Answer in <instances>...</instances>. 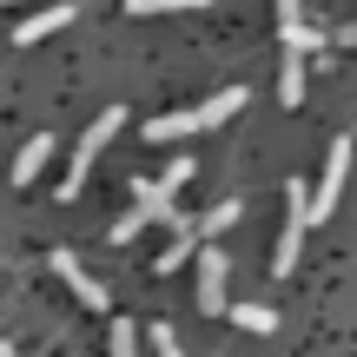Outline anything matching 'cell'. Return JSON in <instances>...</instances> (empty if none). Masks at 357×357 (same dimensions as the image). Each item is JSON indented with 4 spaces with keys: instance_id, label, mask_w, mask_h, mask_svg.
Instances as JSON below:
<instances>
[{
    "instance_id": "6da1fadb",
    "label": "cell",
    "mask_w": 357,
    "mask_h": 357,
    "mask_svg": "<svg viewBox=\"0 0 357 357\" xmlns=\"http://www.w3.org/2000/svg\"><path fill=\"white\" fill-rule=\"evenodd\" d=\"M119 126H126V113H119V106H106V113L93 119L86 132H79V153H73V166H66V185H60V199H79V185H86V172H93V159L106 153V139H113Z\"/></svg>"
},
{
    "instance_id": "7402d4cb",
    "label": "cell",
    "mask_w": 357,
    "mask_h": 357,
    "mask_svg": "<svg viewBox=\"0 0 357 357\" xmlns=\"http://www.w3.org/2000/svg\"><path fill=\"white\" fill-rule=\"evenodd\" d=\"M7 7H26V0H7Z\"/></svg>"
},
{
    "instance_id": "d6986e66",
    "label": "cell",
    "mask_w": 357,
    "mask_h": 357,
    "mask_svg": "<svg viewBox=\"0 0 357 357\" xmlns=\"http://www.w3.org/2000/svg\"><path fill=\"white\" fill-rule=\"evenodd\" d=\"M185 178H192V159H172V166L159 172V185H166V192H178V185H185Z\"/></svg>"
},
{
    "instance_id": "ffe728a7",
    "label": "cell",
    "mask_w": 357,
    "mask_h": 357,
    "mask_svg": "<svg viewBox=\"0 0 357 357\" xmlns=\"http://www.w3.org/2000/svg\"><path fill=\"white\" fill-rule=\"evenodd\" d=\"M153 351L159 357H185V351H178V337H172V324H153Z\"/></svg>"
},
{
    "instance_id": "2e32d148",
    "label": "cell",
    "mask_w": 357,
    "mask_h": 357,
    "mask_svg": "<svg viewBox=\"0 0 357 357\" xmlns=\"http://www.w3.org/2000/svg\"><path fill=\"white\" fill-rule=\"evenodd\" d=\"M146 225H153V212H146V205H132V212H126V218L113 225V245H132V238H139Z\"/></svg>"
},
{
    "instance_id": "7a4b0ae2",
    "label": "cell",
    "mask_w": 357,
    "mask_h": 357,
    "mask_svg": "<svg viewBox=\"0 0 357 357\" xmlns=\"http://www.w3.org/2000/svg\"><path fill=\"white\" fill-rule=\"evenodd\" d=\"M284 205H291V212H284V231H278V258H271V271H278V278L298 265V245H305V225H311V192L291 178V185H284Z\"/></svg>"
},
{
    "instance_id": "3957f363",
    "label": "cell",
    "mask_w": 357,
    "mask_h": 357,
    "mask_svg": "<svg viewBox=\"0 0 357 357\" xmlns=\"http://www.w3.org/2000/svg\"><path fill=\"white\" fill-rule=\"evenodd\" d=\"M199 311H205V318H218V311L231 318V298H225V252H218V245H205V252H199Z\"/></svg>"
},
{
    "instance_id": "30bf717a",
    "label": "cell",
    "mask_w": 357,
    "mask_h": 357,
    "mask_svg": "<svg viewBox=\"0 0 357 357\" xmlns=\"http://www.w3.org/2000/svg\"><path fill=\"white\" fill-rule=\"evenodd\" d=\"M245 100H252V93H245V86H225V93H212V100H205V106H192V113H199V132H205V126H225V119L238 113Z\"/></svg>"
},
{
    "instance_id": "277c9868",
    "label": "cell",
    "mask_w": 357,
    "mask_h": 357,
    "mask_svg": "<svg viewBox=\"0 0 357 357\" xmlns=\"http://www.w3.org/2000/svg\"><path fill=\"white\" fill-rule=\"evenodd\" d=\"M344 178H351V139H337L331 146V159H324V178H318V199H311V218H331L337 212V192H344Z\"/></svg>"
},
{
    "instance_id": "ba28073f",
    "label": "cell",
    "mask_w": 357,
    "mask_h": 357,
    "mask_svg": "<svg viewBox=\"0 0 357 357\" xmlns=\"http://www.w3.org/2000/svg\"><path fill=\"white\" fill-rule=\"evenodd\" d=\"M192 132H199V113H159V119H146V139L153 146H172V139H192Z\"/></svg>"
},
{
    "instance_id": "5b68a950",
    "label": "cell",
    "mask_w": 357,
    "mask_h": 357,
    "mask_svg": "<svg viewBox=\"0 0 357 357\" xmlns=\"http://www.w3.org/2000/svg\"><path fill=\"white\" fill-rule=\"evenodd\" d=\"M53 278H60V284H66V291H73V298H79V305H93V311H106V284H100V278H93V271H86V265H79V258H73V252H53Z\"/></svg>"
},
{
    "instance_id": "52a82bcc",
    "label": "cell",
    "mask_w": 357,
    "mask_h": 357,
    "mask_svg": "<svg viewBox=\"0 0 357 357\" xmlns=\"http://www.w3.org/2000/svg\"><path fill=\"white\" fill-rule=\"evenodd\" d=\"M47 159H53V132H33V139L20 146V159H13V185H33Z\"/></svg>"
},
{
    "instance_id": "4fadbf2b",
    "label": "cell",
    "mask_w": 357,
    "mask_h": 357,
    "mask_svg": "<svg viewBox=\"0 0 357 357\" xmlns=\"http://www.w3.org/2000/svg\"><path fill=\"white\" fill-rule=\"evenodd\" d=\"M278 40H284V53H318L324 47V33L311 20H291V26H278Z\"/></svg>"
},
{
    "instance_id": "8992f818",
    "label": "cell",
    "mask_w": 357,
    "mask_h": 357,
    "mask_svg": "<svg viewBox=\"0 0 357 357\" xmlns=\"http://www.w3.org/2000/svg\"><path fill=\"white\" fill-rule=\"evenodd\" d=\"M66 20H73V0H53V7H40V13H26V20L13 26V47H33V40H47V33H60Z\"/></svg>"
},
{
    "instance_id": "44dd1931",
    "label": "cell",
    "mask_w": 357,
    "mask_h": 357,
    "mask_svg": "<svg viewBox=\"0 0 357 357\" xmlns=\"http://www.w3.org/2000/svg\"><path fill=\"white\" fill-rule=\"evenodd\" d=\"M337 40H344V47H357V20H351V26H344V33H337Z\"/></svg>"
},
{
    "instance_id": "8fae6325",
    "label": "cell",
    "mask_w": 357,
    "mask_h": 357,
    "mask_svg": "<svg viewBox=\"0 0 357 357\" xmlns=\"http://www.w3.org/2000/svg\"><path fill=\"white\" fill-rule=\"evenodd\" d=\"M132 205H146V212H153V225H178L172 192H166V185H153V178H132Z\"/></svg>"
},
{
    "instance_id": "5bb4252c",
    "label": "cell",
    "mask_w": 357,
    "mask_h": 357,
    "mask_svg": "<svg viewBox=\"0 0 357 357\" xmlns=\"http://www.w3.org/2000/svg\"><path fill=\"white\" fill-rule=\"evenodd\" d=\"M238 212H245L238 199H225V205H212V212L199 218V231H205V245H218V231H225V225H238Z\"/></svg>"
},
{
    "instance_id": "7c38bea8",
    "label": "cell",
    "mask_w": 357,
    "mask_h": 357,
    "mask_svg": "<svg viewBox=\"0 0 357 357\" xmlns=\"http://www.w3.org/2000/svg\"><path fill=\"white\" fill-rule=\"evenodd\" d=\"M278 106H305V53H284V66H278Z\"/></svg>"
},
{
    "instance_id": "e0dca14e",
    "label": "cell",
    "mask_w": 357,
    "mask_h": 357,
    "mask_svg": "<svg viewBox=\"0 0 357 357\" xmlns=\"http://www.w3.org/2000/svg\"><path fill=\"white\" fill-rule=\"evenodd\" d=\"M185 7H212V0H126V13H185Z\"/></svg>"
},
{
    "instance_id": "ac0fdd59",
    "label": "cell",
    "mask_w": 357,
    "mask_h": 357,
    "mask_svg": "<svg viewBox=\"0 0 357 357\" xmlns=\"http://www.w3.org/2000/svg\"><path fill=\"white\" fill-rule=\"evenodd\" d=\"M113 357H139V331L126 318H113Z\"/></svg>"
},
{
    "instance_id": "9a60e30c",
    "label": "cell",
    "mask_w": 357,
    "mask_h": 357,
    "mask_svg": "<svg viewBox=\"0 0 357 357\" xmlns=\"http://www.w3.org/2000/svg\"><path fill=\"white\" fill-rule=\"evenodd\" d=\"M231 324H245V331H271L278 311H271V305H231Z\"/></svg>"
},
{
    "instance_id": "9c48e42d",
    "label": "cell",
    "mask_w": 357,
    "mask_h": 357,
    "mask_svg": "<svg viewBox=\"0 0 357 357\" xmlns=\"http://www.w3.org/2000/svg\"><path fill=\"white\" fill-rule=\"evenodd\" d=\"M199 238H205V231L178 218V225H172V245H166V252L153 258V265H159V271H178V265H185V258H199Z\"/></svg>"
}]
</instances>
